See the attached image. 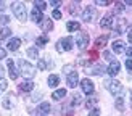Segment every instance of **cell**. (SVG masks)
Masks as SVG:
<instances>
[{
    "instance_id": "cell-30",
    "label": "cell",
    "mask_w": 132,
    "mask_h": 116,
    "mask_svg": "<svg viewBox=\"0 0 132 116\" xmlns=\"http://www.w3.org/2000/svg\"><path fill=\"white\" fill-rule=\"evenodd\" d=\"M114 11L116 13H122L124 11V3L122 2H116L114 3Z\"/></svg>"
},
{
    "instance_id": "cell-4",
    "label": "cell",
    "mask_w": 132,
    "mask_h": 116,
    "mask_svg": "<svg viewBox=\"0 0 132 116\" xmlns=\"http://www.w3.org/2000/svg\"><path fill=\"white\" fill-rule=\"evenodd\" d=\"M72 44H74V40H72V37H63L60 39V40L56 42V50L60 52V53H63V52H69L72 48Z\"/></svg>"
},
{
    "instance_id": "cell-10",
    "label": "cell",
    "mask_w": 132,
    "mask_h": 116,
    "mask_svg": "<svg viewBox=\"0 0 132 116\" xmlns=\"http://www.w3.org/2000/svg\"><path fill=\"white\" fill-rule=\"evenodd\" d=\"M81 89H82V92L85 95H92V92H94V82H92L90 79H82L81 81Z\"/></svg>"
},
{
    "instance_id": "cell-32",
    "label": "cell",
    "mask_w": 132,
    "mask_h": 116,
    "mask_svg": "<svg viewBox=\"0 0 132 116\" xmlns=\"http://www.w3.org/2000/svg\"><path fill=\"white\" fill-rule=\"evenodd\" d=\"M72 69H74V64H66V66L63 68V73H64V76H68L69 73H72Z\"/></svg>"
},
{
    "instance_id": "cell-13",
    "label": "cell",
    "mask_w": 132,
    "mask_h": 116,
    "mask_svg": "<svg viewBox=\"0 0 132 116\" xmlns=\"http://www.w3.org/2000/svg\"><path fill=\"white\" fill-rule=\"evenodd\" d=\"M113 15H111V13H108V15H105L103 18H102V21H100V26L103 29H110L111 26H113Z\"/></svg>"
},
{
    "instance_id": "cell-37",
    "label": "cell",
    "mask_w": 132,
    "mask_h": 116,
    "mask_svg": "<svg viewBox=\"0 0 132 116\" xmlns=\"http://www.w3.org/2000/svg\"><path fill=\"white\" fill-rule=\"evenodd\" d=\"M8 23H10V18L8 16H5V15L0 16V26H2V24H8Z\"/></svg>"
},
{
    "instance_id": "cell-12",
    "label": "cell",
    "mask_w": 132,
    "mask_h": 116,
    "mask_svg": "<svg viewBox=\"0 0 132 116\" xmlns=\"http://www.w3.org/2000/svg\"><path fill=\"white\" fill-rule=\"evenodd\" d=\"M50 110H52V106H50V103H42L40 106L37 108V111H36V116H48L50 114Z\"/></svg>"
},
{
    "instance_id": "cell-14",
    "label": "cell",
    "mask_w": 132,
    "mask_h": 116,
    "mask_svg": "<svg viewBox=\"0 0 132 116\" xmlns=\"http://www.w3.org/2000/svg\"><path fill=\"white\" fill-rule=\"evenodd\" d=\"M19 45H21V39L19 37H11L10 40H8V50H11V52H16L18 48H19Z\"/></svg>"
},
{
    "instance_id": "cell-22",
    "label": "cell",
    "mask_w": 132,
    "mask_h": 116,
    "mask_svg": "<svg viewBox=\"0 0 132 116\" xmlns=\"http://www.w3.org/2000/svg\"><path fill=\"white\" fill-rule=\"evenodd\" d=\"M52 97H53V100H56V102L63 100L64 97H66V89H58V90H55Z\"/></svg>"
},
{
    "instance_id": "cell-43",
    "label": "cell",
    "mask_w": 132,
    "mask_h": 116,
    "mask_svg": "<svg viewBox=\"0 0 132 116\" xmlns=\"http://www.w3.org/2000/svg\"><path fill=\"white\" fill-rule=\"evenodd\" d=\"M3 58H6V50L0 47V60H3Z\"/></svg>"
},
{
    "instance_id": "cell-19",
    "label": "cell",
    "mask_w": 132,
    "mask_h": 116,
    "mask_svg": "<svg viewBox=\"0 0 132 116\" xmlns=\"http://www.w3.org/2000/svg\"><path fill=\"white\" fill-rule=\"evenodd\" d=\"M34 89V82L32 81H23L21 84H19V90H21V92H31V90Z\"/></svg>"
},
{
    "instance_id": "cell-2",
    "label": "cell",
    "mask_w": 132,
    "mask_h": 116,
    "mask_svg": "<svg viewBox=\"0 0 132 116\" xmlns=\"http://www.w3.org/2000/svg\"><path fill=\"white\" fill-rule=\"evenodd\" d=\"M19 69H21V74L26 77V79H32V77L36 76V68L32 66L31 63L21 60L19 61Z\"/></svg>"
},
{
    "instance_id": "cell-29",
    "label": "cell",
    "mask_w": 132,
    "mask_h": 116,
    "mask_svg": "<svg viewBox=\"0 0 132 116\" xmlns=\"http://www.w3.org/2000/svg\"><path fill=\"white\" fill-rule=\"evenodd\" d=\"M42 90H37V92H34L32 94V97H31V100L32 102H40V98H42Z\"/></svg>"
},
{
    "instance_id": "cell-9",
    "label": "cell",
    "mask_w": 132,
    "mask_h": 116,
    "mask_svg": "<svg viewBox=\"0 0 132 116\" xmlns=\"http://www.w3.org/2000/svg\"><path fill=\"white\" fill-rule=\"evenodd\" d=\"M66 84L71 87V89H74L77 84H79V73L77 71H72V73H69L68 76H66Z\"/></svg>"
},
{
    "instance_id": "cell-39",
    "label": "cell",
    "mask_w": 132,
    "mask_h": 116,
    "mask_svg": "<svg viewBox=\"0 0 132 116\" xmlns=\"http://www.w3.org/2000/svg\"><path fill=\"white\" fill-rule=\"evenodd\" d=\"M126 68L129 71V74H132V60L129 58V60H126Z\"/></svg>"
},
{
    "instance_id": "cell-47",
    "label": "cell",
    "mask_w": 132,
    "mask_h": 116,
    "mask_svg": "<svg viewBox=\"0 0 132 116\" xmlns=\"http://www.w3.org/2000/svg\"><path fill=\"white\" fill-rule=\"evenodd\" d=\"M3 10H5V3L0 2V11H3Z\"/></svg>"
},
{
    "instance_id": "cell-33",
    "label": "cell",
    "mask_w": 132,
    "mask_h": 116,
    "mask_svg": "<svg viewBox=\"0 0 132 116\" xmlns=\"http://www.w3.org/2000/svg\"><path fill=\"white\" fill-rule=\"evenodd\" d=\"M6 87H8V84H6V81L5 79H0V95H2L5 90H6Z\"/></svg>"
},
{
    "instance_id": "cell-8",
    "label": "cell",
    "mask_w": 132,
    "mask_h": 116,
    "mask_svg": "<svg viewBox=\"0 0 132 116\" xmlns=\"http://www.w3.org/2000/svg\"><path fill=\"white\" fill-rule=\"evenodd\" d=\"M119 69H121V64L118 60H111V63L108 64V68H106V73L113 77V76H118V73H119Z\"/></svg>"
},
{
    "instance_id": "cell-48",
    "label": "cell",
    "mask_w": 132,
    "mask_h": 116,
    "mask_svg": "<svg viewBox=\"0 0 132 116\" xmlns=\"http://www.w3.org/2000/svg\"><path fill=\"white\" fill-rule=\"evenodd\" d=\"M127 37H129V42H130V44H132V31H130V32H129V36H127Z\"/></svg>"
},
{
    "instance_id": "cell-16",
    "label": "cell",
    "mask_w": 132,
    "mask_h": 116,
    "mask_svg": "<svg viewBox=\"0 0 132 116\" xmlns=\"http://www.w3.org/2000/svg\"><path fill=\"white\" fill-rule=\"evenodd\" d=\"M39 24H40V28H42L45 32H48V31H52V29H53V19L44 18V19H42V21L39 23Z\"/></svg>"
},
{
    "instance_id": "cell-36",
    "label": "cell",
    "mask_w": 132,
    "mask_h": 116,
    "mask_svg": "<svg viewBox=\"0 0 132 116\" xmlns=\"http://www.w3.org/2000/svg\"><path fill=\"white\" fill-rule=\"evenodd\" d=\"M72 106H76L77 105V103H81V97H79V95H72Z\"/></svg>"
},
{
    "instance_id": "cell-35",
    "label": "cell",
    "mask_w": 132,
    "mask_h": 116,
    "mask_svg": "<svg viewBox=\"0 0 132 116\" xmlns=\"http://www.w3.org/2000/svg\"><path fill=\"white\" fill-rule=\"evenodd\" d=\"M76 6H77V2H72V3H71V6H69V11L72 13V15H77V13H79Z\"/></svg>"
},
{
    "instance_id": "cell-40",
    "label": "cell",
    "mask_w": 132,
    "mask_h": 116,
    "mask_svg": "<svg viewBox=\"0 0 132 116\" xmlns=\"http://www.w3.org/2000/svg\"><path fill=\"white\" fill-rule=\"evenodd\" d=\"M95 3L97 5H102V6H106V5H110V0H97Z\"/></svg>"
},
{
    "instance_id": "cell-46",
    "label": "cell",
    "mask_w": 132,
    "mask_h": 116,
    "mask_svg": "<svg viewBox=\"0 0 132 116\" xmlns=\"http://www.w3.org/2000/svg\"><path fill=\"white\" fill-rule=\"evenodd\" d=\"M103 58H106V60H111V55L108 53V52H105V53H103Z\"/></svg>"
},
{
    "instance_id": "cell-7",
    "label": "cell",
    "mask_w": 132,
    "mask_h": 116,
    "mask_svg": "<svg viewBox=\"0 0 132 116\" xmlns=\"http://www.w3.org/2000/svg\"><path fill=\"white\" fill-rule=\"evenodd\" d=\"M97 16V11L94 6H85V10L82 13V19L85 23H90V21H94V18Z\"/></svg>"
},
{
    "instance_id": "cell-25",
    "label": "cell",
    "mask_w": 132,
    "mask_h": 116,
    "mask_svg": "<svg viewBox=\"0 0 132 116\" xmlns=\"http://www.w3.org/2000/svg\"><path fill=\"white\" fill-rule=\"evenodd\" d=\"M66 29H68L69 32H76V31L81 29V26H79L77 21H69L68 24H66Z\"/></svg>"
},
{
    "instance_id": "cell-49",
    "label": "cell",
    "mask_w": 132,
    "mask_h": 116,
    "mask_svg": "<svg viewBox=\"0 0 132 116\" xmlns=\"http://www.w3.org/2000/svg\"><path fill=\"white\" fill-rule=\"evenodd\" d=\"M129 97H130V108H132V90H130V94H129Z\"/></svg>"
},
{
    "instance_id": "cell-23",
    "label": "cell",
    "mask_w": 132,
    "mask_h": 116,
    "mask_svg": "<svg viewBox=\"0 0 132 116\" xmlns=\"http://www.w3.org/2000/svg\"><path fill=\"white\" fill-rule=\"evenodd\" d=\"M47 44H48V37H47V36H40V37L36 39V47H39V48H40V47H45Z\"/></svg>"
},
{
    "instance_id": "cell-27",
    "label": "cell",
    "mask_w": 132,
    "mask_h": 116,
    "mask_svg": "<svg viewBox=\"0 0 132 116\" xmlns=\"http://www.w3.org/2000/svg\"><path fill=\"white\" fill-rule=\"evenodd\" d=\"M11 36V31H10V28H2L0 29V39H6V37H10Z\"/></svg>"
},
{
    "instance_id": "cell-38",
    "label": "cell",
    "mask_w": 132,
    "mask_h": 116,
    "mask_svg": "<svg viewBox=\"0 0 132 116\" xmlns=\"http://www.w3.org/2000/svg\"><path fill=\"white\" fill-rule=\"evenodd\" d=\"M45 66H47V64H45V61H44V60H39V61H37V68L40 69V71H44V69H45Z\"/></svg>"
},
{
    "instance_id": "cell-42",
    "label": "cell",
    "mask_w": 132,
    "mask_h": 116,
    "mask_svg": "<svg viewBox=\"0 0 132 116\" xmlns=\"http://www.w3.org/2000/svg\"><path fill=\"white\" fill-rule=\"evenodd\" d=\"M89 116H100V110H98V108H94V110L90 111Z\"/></svg>"
},
{
    "instance_id": "cell-3",
    "label": "cell",
    "mask_w": 132,
    "mask_h": 116,
    "mask_svg": "<svg viewBox=\"0 0 132 116\" xmlns=\"http://www.w3.org/2000/svg\"><path fill=\"white\" fill-rule=\"evenodd\" d=\"M105 87H106V90L110 94H113V95H119L122 92V84L119 81H116V79H110L105 82Z\"/></svg>"
},
{
    "instance_id": "cell-41",
    "label": "cell",
    "mask_w": 132,
    "mask_h": 116,
    "mask_svg": "<svg viewBox=\"0 0 132 116\" xmlns=\"http://www.w3.org/2000/svg\"><path fill=\"white\" fill-rule=\"evenodd\" d=\"M52 16H53L55 19H60V18H61V13L58 11V10H53V13H52Z\"/></svg>"
},
{
    "instance_id": "cell-1",
    "label": "cell",
    "mask_w": 132,
    "mask_h": 116,
    "mask_svg": "<svg viewBox=\"0 0 132 116\" xmlns=\"http://www.w3.org/2000/svg\"><path fill=\"white\" fill-rule=\"evenodd\" d=\"M11 10L15 13V16L19 19V21H26L28 19V10L23 2H13L11 3Z\"/></svg>"
},
{
    "instance_id": "cell-17",
    "label": "cell",
    "mask_w": 132,
    "mask_h": 116,
    "mask_svg": "<svg viewBox=\"0 0 132 116\" xmlns=\"http://www.w3.org/2000/svg\"><path fill=\"white\" fill-rule=\"evenodd\" d=\"M108 39H110L108 34H103V36H100V37H97V39H95V47H97V48H103L105 45H106Z\"/></svg>"
},
{
    "instance_id": "cell-26",
    "label": "cell",
    "mask_w": 132,
    "mask_h": 116,
    "mask_svg": "<svg viewBox=\"0 0 132 116\" xmlns=\"http://www.w3.org/2000/svg\"><path fill=\"white\" fill-rule=\"evenodd\" d=\"M114 105H116V110H118V111H124V100H122V97H116Z\"/></svg>"
},
{
    "instance_id": "cell-15",
    "label": "cell",
    "mask_w": 132,
    "mask_h": 116,
    "mask_svg": "<svg viewBox=\"0 0 132 116\" xmlns=\"http://www.w3.org/2000/svg\"><path fill=\"white\" fill-rule=\"evenodd\" d=\"M8 73H10V77L13 81L15 79H18V69H16V66H15V61L13 60H8Z\"/></svg>"
},
{
    "instance_id": "cell-21",
    "label": "cell",
    "mask_w": 132,
    "mask_h": 116,
    "mask_svg": "<svg viewBox=\"0 0 132 116\" xmlns=\"http://www.w3.org/2000/svg\"><path fill=\"white\" fill-rule=\"evenodd\" d=\"M124 45H126V44H124L122 40H114L113 42V52L118 53V55L122 53V52H124Z\"/></svg>"
},
{
    "instance_id": "cell-31",
    "label": "cell",
    "mask_w": 132,
    "mask_h": 116,
    "mask_svg": "<svg viewBox=\"0 0 132 116\" xmlns=\"http://www.w3.org/2000/svg\"><path fill=\"white\" fill-rule=\"evenodd\" d=\"M95 103H97V98H89L87 103H85V106H87L89 110H94L95 108Z\"/></svg>"
},
{
    "instance_id": "cell-34",
    "label": "cell",
    "mask_w": 132,
    "mask_h": 116,
    "mask_svg": "<svg viewBox=\"0 0 132 116\" xmlns=\"http://www.w3.org/2000/svg\"><path fill=\"white\" fill-rule=\"evenodd\" d=\"M34 5H36V8H37L39 11H44L45 6H47V3H45V2H34Z\"/></svg>"
},
{
    "instance_id": "cell-44",
    "label": "cell",
    "mask_w": 132,
    "mask_h": 116,
    "mask_svg": "<svg viewBox=\"0 0 132 116\" xmlns=\"http://www.w3.org/2000/svg\"><path fill=\"white\" fill-rule=\"evenodd\" d=\"M50 5H52V6H55V10H56V6H60V5H61V2H58V0H55V2H53V0H52Z\"/></svg>"
},
{
    "instance_id": "cell-45",
    "label": "cell",
    "mask_w": 132,
    "mask_h": 116,
    "mask_svg": "<svg viewBox=\"0 0 132 116\" xmlns=\"http://www.w3.org/2000/svg\"><path fill=\"white\" fill-rule=\"evenodd\" d=\"M126 52H127V55H129V58H130V60H132V45H130V47H129V48H127Z\"/></svg>"
},
{
    "instance_id": "cell-50",
    "label": "cell",
    "mask_w": 132,
    "mask_h": 116,
    "mask_svg": "<svg viewBox=\"0 0 132 116\" xmlns=\"http://www.w3.org/2000/svg\"><path fill=\"white\" fill-rule=\"evenodd\" d=\"M0 73H2V69H0Z\"/></svg>"
},
{
    "instance_id": "cell-5",
    "label": "cell",
    "mask_w": 132,
    "mask_h": 116,
    "mask_svg": "<svg viewBox=\"0 0 132 116\" xmlns=\"http://www.w3.org/2000/svg\"><path fill=\"white\" fill-rule=\"evenodd\" d=\"M90 42V37L87 32H77V36H76V44H77V47L79 50H85L87 48V45Z\"/></svg>"
},
{
    "instance_id": "cell-24",
    "label": "cell",
    "mask_w": 132,
    "mask_h": 116,
    "mask_svg": "<svg viewBox=\"0 0 132 116\" xmlns=\"http://www.w3.org/2000/svg\"><path fill=\"white\" fill-rule=\"evenodd\" d=\"M58 84H60V77H58L56 74H50L48 76V86L53 89V87H56Z\"/></svg>"
},
{
    "instance_id": "cell-20",
    "label": "cell",
    "mask_w": 132,
    "mask_h": 116,
    "mask_svg": "<svg viewBox=\"0 0 132 116\" xmlns=\"http://www.w3.org/2000/svg\"><path fill=\"white\" fill-rule=\"evenodd\" d=\"M31 19H32L34 23H40L42 19H44V15H42V11H39L37 8H34V10L31 11Z\"/></svg>"
},
{
    "instance_id": "cell-28",
    "label": "cell",
    "mask_w": 132,
    "mask_h": 116,
    "mask_svg": "<svg viewBox=\"0 0 132 116\" xmlns=\"http://www.w3.org/2000/svg\"><path fill=\"white\" fill-rule=\"evenodd\" d=\"M26 53H28L29 58H39V53H37V48H36V47L28 48V52H26Z\"/></svg>"
},
{
    "instance_id": "cell-18",
    "label": "cell",
    "mask_w": 132,
    "mask_h": 116,
    "mask_svg": "<svg viewBox=\"0 0 132 116\" xmlns=\"http://www.w3.org/2000/svg\"><path fill=\"white\" fill-rule=\"evenodd\" d=\"M103 71H105V66H103V64H94V66H90V68L87 69V73L95 74V76H100V74H103Z\"/></svg>"
},
{
    "instance_id": "cell-11",
    "label": "cell",
    "mask_w": 132,
    "mask_h": 116,
    "mask_svg": "<svg viewBox=\"0 0 132 116\" xmlns=\"http://www.w3.org/2000/svg\"><path fill=\"white\" fill-rule=\"evenodd\" d=\"M126 29H127V21L124 18H118V23H116V28H114V32L118 36L119 34H124L126 32Z\"/></svg>"
},
{
    "instance_id": "cell-6",
    "label": "cell",
    "mask_w": 132,
    "mask_h": 116,
    "mask_svg": "<svg viewBox=\"0 0 132 116\" xmlns=\"http://www.w3.org/2000/svg\"><path fill=\"white\" fill-rule=\"evenodd\" d=\"M15 105H16V95H15V92H10L2 100V106L5 110H13V108H15Z\"/></svg>"
}]
</instances>
